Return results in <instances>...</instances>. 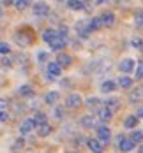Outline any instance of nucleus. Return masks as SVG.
Here are the masks:
<instances>
[{"mask_svg": "<svg viewBox=\"0 0 143 153\" xmlns=\"http://www.w3.org/2000/svg\"><path fill=\"white\" fill-rule=\"evenodd\" d=\"M7 120V113L5 111H0V122H5Z\"/></svg>", "mask_w": 143, "mask_h": 153, "instance_id": "obj_39", "label": "nucleus"}, {"mask_svg": "<svg viewBox=\"0 0 143 153\" xmlns=\"http://www.w3.org/2000/svg\"><path fill=\"white\" fill-rule=\"evenodd\" d=\"M37 58H39V60H41V62H44V60H46V58H48V55H46V53H44V51H41V53L37 55Z\"/></svg>", "mask_w": 143, "mask_h": 153, "instance_id": "obj_37", "label": "nucleus"}, {"mask_svg": "<svg viewBox=\"0 0 143 153\" xmlns=\"http://www.w3.org/2000/svg\"><path fill=\"white\" fill-rule=\"evenodd\" d=\"M32 93H34V90H32L30 85H23V86L18 88V95L19 97H30Z\"/></svg>", "mask_w": 143, "mask_h": 153, "instance_id": "obj_21", "label": "nucleus"}, {"mask_svg": "<svg viewBox=\"0 0 143 153\" xmlns=\"http://www.w3.org/2000/svg\"><path fill=\"white\" fill-rule=\"evenodd\" d=\"M117 85H118L120 88H131V86H133V79L129 76H122V77H118Z\"/></svg>", "mask_w": 143, "mask_h": 153, "instance_id": "obj_20", "label": "nucleus"}, {"mask_svg": "<svg viewBox=\"0 0 143 153\" xmlns=\"http://www.w3.org/2000/svg\"><path fill=\"white\" fill-rule=\"evenodd\" d=\"M0 16H2V11H0Z\"/></svg>", "mask_w": 143, "mask_h": 153, "instance_id": "obj_43", "label": "nucleus"}, {"mask_svg": "<svg viewBox=\"0 0 143 153\" xmlns=\"http://www.w3.org/2000/svg\"><path fill=\"white\" fill-rule=\"evenodd\" d=\"M34 14L35 16H46V14H49V7H48L46 4L39 2V4L34 5Z\"/></svg>", "mask_w": 143, "mask_h": 153, "instance_id": "obj_11", "label": "nucleus"}, {"mask_svg": "<svg viewBox=\"0 0 143 153\" xmlns=\"http://www.w3.org/2000/svg\"><path fill=\"white\" fill-rule=\"evenodd\" d=\"M118 69H120V72L127 74V72H131V71L136 69V62L133 60V58H124V60H120V63H118Z\"/></svg>", "mask_w": 143, "mask_h": 153, "instance_id": "obj_2", "label": "nucleus"}, {"mask_svg": "<svg viewBox=\"0 0 143 153\" xmlns=\"http://www.w3.org/2000/svg\"><path fill=\"white\" fill-rule=\"evenodd\" d=\"M117 148L120 150V152H131L133 148H134V143L131 141L129 137H124V136H118V141H117Z\"/></svg>", "mask_w": 143, "mask_h": 153, "instance_id": "obj_1", "label": "nucleus"}, {"mask_svg": "<svg viewBox=\"0 0 143 153\" xmlns=\"http://www.w3.org/2000/svg\"><path fill=\"white\" fill-rule=\"evenodd\" d=\"M65 5L73 11H83L85 9V2H79V0H69Z\"/></svg>", "mask_w": 143, "mask_h": 153, "instance_id": "obj_18", "label": "nucleus"}, {"mask_svg": "<svg viewBox=\"0 0 143 153\" xmlns=\"http://www.w3.org/2000/svg\"><path fill=\"white\" fill-rule=\"evenodd\" d=\"M34 127H35V125H34V122H32V118H28V120H23V122H21V125H19V134H21V136L30 134Z\"/></svg>", "mask_w": 143, "mask_h": 153, "instance_id": "obj_9", "label": "nucleus"}, {"mask_svg": "<svg viewBox=\"0 0 143 153\" xmlns=\"http://www.w3.org/2000/svg\"><path fill=\"white\" fill-rule=\"evenodd\" d=\"M14 39H16V42H18L19 46H28V44L32 42V39H27V37H23V33H16Z\"/></svg>", "mask_w": 143, "mask_h": 153, "instance_id": "obj_27", "label": "nucleus"}, {"mask_svg": "<svg viewBox=\"0 0 143 153\" xmlns=\"http://www.w3.org/2000/svg\"><path fill=\"white\" fill-rule=\"evenodd\" d=\"M138 116H140V118H143V106L140 107V111H138Z\"/></svg>", "mask_w": 143, "mask_h": 153, "instance_id": "obj_40", "label": "nucleus"}, {"mask_svg": "<svg viewBox=\"0 0 143 153\" xmlns=\"http://www.w3.org/2000/svg\"><path fill=\"white\" fill-rule=\"evenodd\" d=\"M69 153H78V152H69Z\"/></svg>", "mask_w": 143, "mask_h": 153, "instance_id": "obj_42", "label": "nucleus"}, {"mask_svg": "<svg viewBox=\"0 0 143 153\" xmlns=\"http://www.w3.org/2000/svg\"><path fill=\"white\" fill-rule=\"evenodd\" d=\"M58 35L65 39V35H67V27H65V25H62V27H60V30H58Z\"/></svg>", "mask_w": 143, "mask_h": 153, "instance_id": "obj_35", "label": "nucleus"}, {"mask_svg": "<svg viewBox=\"0 0 143 153\" xmlns=\"http://www.w3.org/2000/svg\"><path fill=\"white\" fill-rule=\"evenodd\" d=\"M138 122H140V120H138V116L129 114L126 120H124V127H126V128H134V127L138 125Z\"/></svg>", "mask_w": 143, "mask_h": 153, "instance_id": "obj_19", "label": "nucleus"}, {"mask_svg": "<svg viewBox=\"0 0 143 153\" xmlns=\"http://www.w3.org/2000/svg\"><path fill=\"white\" fill-rule=\"evenodd\" d=\"M64 46H65V39L64 37H60V35H57L51 42H49V48L53 49V51H58V49H64Z\"/></svg>", "mask_w": 143, "mask_h": 153, "instance_id": "obj_14", "label": "nucleus"}, {"mask_svg": "<svg viewBox=\"0 0 143 153\" xmlns=\"http://www.w3.org/2000/svg\"><path fill=\"white\" fill-rule=\"evenodd\" d=\"M134 77L136 79H143V62H140L134 69Z\"/></svg>", "mask_w": 143, "mask_h": 153, "instance_id": "obj_29", "label": "nucleus"}, {"mask_svg": "<svg viewBox=\"0 0 143 153\" xmlns=\"http://www.w3.org/2000/svg\"><path fill=\"white\" fill-rule=\"evenodd\" d=\"M21 148H23V139L19 137V139H16L14 143H13V150L18 152V150H21Z\"/></svg>", "mask_w": 143, "mask_h": 153, "instance_id": "obj_31", "label": "nucleus"}, {"mask_svg": "<svg viewBox=\"0 0 143 153\" xmlns=\"http://www.w3.org/2000/svg\"><path fill=\"white\" fill-rule=\"evenodd\" d=\"M110 137H111V130L106 125H101V127L97 128V139H99L101 143H108Z\"/></svg>", "mask_w": 143, "mask_h": 153, "instance_id": "obj_5", "label": "nucleus"}, {"mask_svg": "<svg viewBox=\"0 0 143 153\" xmlns=\"http://www.w3.org/2000/svg\"><path fill=\"white\" fill-rule=\"evenodd\" d=\"M131 46L138 48V49H143V41L142 39H133V41H131Z\"/></svg>", "mask_w": 143, "mask_h": 153, "instance_id": "obj_32", "label": "nucleus"}, {"mask_svg": "<svg viewBox=\"0 0 143 153\" xmlns=\"http://www.w3.org/2000/svg\"><path fill=\"white\" fill-rule=\"evenodd\" d=\"M37 134H39L41 137H46V136H49V134H51V125H49V123H46V125H41V127L37 128Z\"/></svg>", "mask_w": 143, "mask_h": 153, "instance_id": "obj_24", "label": "nucleus"}, {"mask_svg": "<svg viewBox=\"0 0 143 153\" xmlns=\"http://www.w3.org/2000/svg\"><path fill=\"white\" fill-rule=\"evenodd\" d=\"M57 35H58V32H57V30H53V28H46V30L43 32V41L49 44V42H51Z\"/></svg>", "mask_w": 143, "mask_h": 153, "instance_id": "obj_15", "label": "nucleus"}, {"mask_svg": "<svg viewBox=\"0 0 143 153\" xmlns=\"http://www.w3.org/2000/svg\"><path fill=\"white\" fill-rule=\"evenodd\" d=\"M101 104V100L97 99V97H90V99H87V107L88 109H97Z\"/></svg>", "mask_w": 143, "mask_h": 153, "instance_id": "obj_28", "label": "nucleus"}, {"mask_svg": "<svg viewBox=\"0 0 143 153\" xmlns=\"http://www.w3.org/2000/svg\"><path fill=\"white\" fill-rule=\"evenodd\" d=\"M14 5L18 7V9H19V11H23V9H25V7L28 5V2H27V0H19V2H16Z\"/></svg>", "mask_w": 143, "mask_h": 153, "instance_id": "obj_33", "label": "nucleus"}, {"mask_svg": "<svg viewBox=\"0 0 143 153\" xmlns=\"http://www.w3.org/2000/svg\"><path fill=\"white\" fill-rule=\"evenodd\" d=\"M106 107H108L111 113H113L115 109H118V107H120V100H118V99H115V97L106 99Z\"/></svg>", "mask_w": 143, "mask_h": 153, "instance_id": "obj_22", "label": "nucleus"}, {"mask_svg": "<svg viewBox=\"0 0 143 153\" xmlns=\"http://www.w3.org/2000/svg\"><path fill=\"white\" fill-rule=\"evenodd\" d=\"M129 139L136 144V143H143V132L142 130H133L131 132V136H129Z\"/></svg>", "mask_w": 143, "mask_h": 153, "instance_id": "obj_25", "label": "nucleus"}, {"mask_svg": "<svg viewBox=\"0 0 143 153\" xmlns=\"http://www.w3.org/2000/svg\"><path fill=\"white\" fill-rule=\"evenodd\" d=\"M57 63H58L60 67H69V65L73 63V58H71V55H67V53H58Z\"/></svg>", "mask_w": 143, "mask_h": 153, "instance_id": "obj_10", "label": "nucleus"}, {"mask_svg": "<svg viewBox=\"0 0 143 153\" xmlns=\"http://www.w3.org/2000/svg\"><path fill=\"white\" fill-rule=\"evenodd\" d=\"M87 146H88V150L92 153H103V143L99 139H88Z\"/></svg>", "mask_w": 143, "mask_h": 153, "instance_id": "obj_8", "label": "nucleus"}, {"mask_svg": "<svg viewBox=\"0 0 143 153\" xmlns=\"http://www.w3.org/2000/svg\"><path fill=\"white\" fill-rule=\"evenodd\" d=\"M9 107V100L7 99H0V111H5Z\"/></svg>", "mask_w": 143, "mask_h": 153, "instance_id": "obj_34", "label": "nucleus"}, {"mask_svg": "<svg viewBox=\"0 0 143 153\" xmlns=\"http://www.w3.org/2000/svg\"><path fill=\"white\" fill-rule=\"evenodd\" d=\"M79 123H81V127H83V128H92V127H94V123H95V120L92 118V116H83V118L79 120Z\"/></svg>", "mask_w": 143, "mask_h": 153, "instance_id": "obj_23", "label": "nucleus"}, {"mask_svg": "<svg viewBox=\"0 0 143 153\" xmlns=\"http://www.w3.org/2000/svg\"><path fill=\"white\" fill-rule=\"evenodd\" d=\"M138 153H143V144L140 146V148H138Z\"/></svg>", "mask_w": 143, "mask_h": 153, "instance_id": "obj_41", "label": "nucleus"}, {"mask_svg": "<svg viewBox=\"0 0 143 153\" xmlns=\"http://www.w3.org/2000/svg\"><path fill=\"white\" fill-rule=\"evenodd\" d=\"M2 65H4V67H11V65H13V62L9 60V58H4V60H2Z\"/></svg>", "mask_w": 143, "mask_h": 153, "instance_id": "obj_38", "label": "nucleus"}, {"mask_svg": "<svg viewBox=\"0 0 143 153\" xmlns=\"http://www.w3.org/2000/svg\"><path fill=\"white\" fill-rule=\"evenodd\" d=\"M9 51H11V46H9L7 42H0V53H2V55H7Z\"/></svg>", "mask_w": 143, "mask_h": 153, "instance_id": "obj_30", "label": "nucleus"}, {"mask_svg": "<svg viewBox=\"0 0 143 153\" xmlns=\"http://www.w3.org/2000/svg\"><path fill=\"white\" fill-rule=\"evenodd\" d=\"M101 23H103V27H113L115 25V14L110 11H104L101 14Z\"/></svg>", "mask_w": 143, "mask_h": 153, "instance_id": "obj_7", "label": "nucleus"}, {"mask_svg": "<svg viewBox=\"0 0 143 153\" xmlns=\"http://www.w3.org/2000/svg\"><path fill=\"white\" fill-rule=\"evenodd\" d=\"M136 23L138 25H143V13H138L136 14Z\"/></svg>", "mask_w": 143, "mask_h": 153, "instance_id": "obj_36", "label": "nucleus"}, {"mask_svg": "<svg viewBox=\"0 0 143 153\" xmlns=\"http://www.w3.org/2000/svg\"><path fill=\"white\" fill-rule=\"evenodd\" d=\"M60 72H62V67L57 63V62H48V77L53 81L55 77L60 76Z\"/></svg>", "mask_w": 143, "mask_h": 153, "instance_id": "obj_3", "label": "nucleus"}, {"mask_svg": "<svg viewBox=\"0 0 143 153\" xmlns=\"http://www.w3.org/2000/svg\"><path fill=\"white\" fill-rule=\"evenodd\" d=\"M97 116H99V120H101V122H110L111 116H113V113H111L110 109L104 106V107H99V111H97Z\"/></svg>", "mask_w": 143, "mask_h": 153, "instance_id": "obj_12", "label": "nucleus"}, {"mask_svg": "<svg viewBox=\"0 0 143 153\" xmlns=\"http://www.w3.org/2000/svg\"><path fill=\"white\" fill-rule=\"evenodd\" d=\"M142 100H143V86H138V88H134L129 93V102L131 104H138Z\"/></svg>", "mask_w": 143, "mask_h": 153, "instance_id": "obj_6", "label": "nucleus"}, {"mask_svg": "<svg viewBox=\"0 0 143 153\" xmlns=\"http://www.w3.org/2000/svg\"><path fill=\"white\" fill-rule=\"evenodd\" d=\"M46 114L44 113H35L34 114V118H32V122H34V125H37V127H41V125H46Z\"/></svg>", "mask_w": 143, "mask_h": 153, "instance_id": "obj_17", "label": "nucleus"}, {"mask_svg": "<svg viewBox=\"0 0 143 153\" xmlns=\"http://www.w3.org/2000/svg\"><path fill=\"white\" fill-rule=\"evenodd\" d=\"M81 95H78V93H71L67 99H65V106L71 107V109H76V107L81 106Z\"/></svg>", "mask_w": 143, "mask_h": 153, "instance_id": "obj_4", "label": "nucleus"}, {"mask_svg": "<svg viewBox=\"0 0 143 153\" xmlns=\"http://www.w3.org/2000/svg\"><path fill=\"white\" fill-rule=\"evenodd\" d=\"M118 85L115 83V81H104L103 85H101V92H104V93H110V92H115V88H117Z\"/></svg>", "mask_w": 143, "mask_h": 153, "instance_id": "obj_16", "label": "nucleus"}, {"mask_svg": "<svg viewBox=\"0 0 143 153\" xmlns=\"http://www.w3.org/2000/svg\"><path fill=\"white\" fill-rule=\"evenodd\" d=\"M103 27V23H101V18H92L90 21H88V30H97V28H101Z\"/></svg>", "mask_w": 143, "mask_h": 153, "instance_id": "obj_26", "label": "nucleus"}, {"mask_svg": "<svg viewBox=\"0 0 143 153\" xmlns=\"http://www.w3.org/2000/svg\"><path fill=\"white\" fill-rule=\"evenodd\" d=\"M60 99V93L57 92V90H53V92H48L44 95V102H46L48 106H53V104H57V100Z\"/></svg>", "mask_w": 143, "mask_h": 153, "instance_id": "obj_13", "label": "nucleus"}]
</instances>
